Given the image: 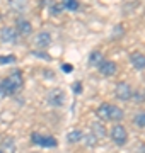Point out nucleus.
<instances>
[{
  "instance_id": "obj_1",
  "label": "nucleus",
  "mask_w": 145,
  "mask_h": 153,
  "mask_svg": "<svg viewBox=\"0 0 145 153\" xmlns=\"http://www.w3.org/2000/svg\"><path fill=\"white\" fill-rule=\"evenodd\" d=\"M109 138H111V141L116 146H125L128 143V129L121 123H116L111 128V131H109Z\"/></svg>"
},
{
  "instance_id": "obj_2",
  "label": "nucleus",
  "mask_w": 145,
  "mask_h": 153,
  "mask_svg": "<svg viewBox=\"0 0 145 153\" xmlns=\"http://www.w3.org/2000/svg\"><path fill=\"white\" fill-rule=\"evenodd\" d=\"M31 143L36 145V146L41 148H56L58 146V140L55 136H50V134H39V133H31Z\"/></svg>"
},
{
  "instance_id": "obj_3",
  "label": "nucleus",
  "mask_w": 145,
  "mask_h": 153,
  "mask_svg": "<svg viewBox=\"0 0 145 153\" xmlns=\"http://www.w3.org/2000/svg\"><path fill=\"white\" fill-rule=\"evenodd\" d=\"M132 94H133V88L130 87V83L126 82H118L116 87H114V97L121 102H128L132 100Z\"/></svg>"
},
{
  "instance_id": "obj_4",
  "label": "nucleus",
  "mask_w": 145,
  "mask_h": 153,
  "mask_svg": "<svg viewBox=\"0 0 145 153\" xmlns=\"http://www.w3.org/2000/svg\"><path fill=\"white\" fill-rule=\"evenodd\" d=\"M19 34H17L16 27H12V26H5V27L0 29V41L5 44H17L19 43Z\"/></svg>"
},
{
  "instance_id": "obj_5",
  "label": "nucleus",
  "mask_w": 145,
  "mask_h": 153,
  "mask_svg": "<svg viewBox=\"0 0 145 153\" xmlns=\"http://www.w3.org/2000/svg\"><path fill=\"white\" fill-rule=\"evenodd\" d=\"M46 102L51 105V107H61L63 102H65V94L61 88H53L48 92V97H46Z\"/></svg>"
},
{
  "instance_id": "obj_6",
  "label": "nucleus",
  "mask_w": 145,
  "mask_h": 153,
  "mask_svg": "<svg viewBox=\"0 0 145 153\" xmlns=\"http://www.w3.org/2000/svg\"><path fill=\"white\" fill-rule=\"evenodd\" d=\"M16 31L19 36H22V38H28L33 34V24L31 21H28L26 17H17L16 21Z\"/></svg>"
},
{
  "instance_id": "obj_7",
  "label": "nucleus",
  "mask_w": 145,
  "mask_h": 153,
  "mask_svg": "<svg viewBox=\"0 0 145 153\" xmlns=\"http://www.w3.org/2000/svg\"><path fill=\"white\" fill-rule=\"evenodd\" d=\"M97 71H99L102 76L109 78V76H114V75H116L118 65H116V63H114L113 60H102V63L97 66Z\"/></svg>"
},
{
  "instance_id": "obj_8",
  "label": "nucleus",
  "mask_w": 145,
  "mask_h": 153,
  "mask_svg": "<svg viewBox=\"0 0 145 153\" xmlns=\"http://www.w3.org/2000/svg\"><path fill=\"white\" fill-rule=\"evenodd\" d=\"M130 63H132V66H133L135 70L144 71L145 70V55L140 53V51H133L130 55Z\"/></svg>"
},
{
  "instance_id": "obj_9",
  "label": "nucleus",
  "mask_w": 145,
  "mask_h": 153,
  "mask_svg": "<svg viewBox=\"0 0 145 153\" xmlns=\"http://www.w3.org/2000/svg\"><path fill=\"white\" fill-rule=\"evenodd\" d=\"M34 44H36L39 49H45V48H48V46H51V34L48 33V31H41L39 34H36Z\"/></svg>"
},
{
  "instance_id": "obj_10",
  "label": "nucleus",
  "mask_w": 145,
  "mask_h": 153,
  "mask_svg": "<svg viewBox=\"0 0 145 153\" xmlns=\"http://www.w3.org/2000/svg\"><path fill=\"white\" fill-rule=\"evenodd\" d=\"M111 111H113V104L109 102H102V104L96 109V114L101 121H111Z\"/></svg>"
},
{
  "instance_id": "obj_11",
  "label": "nucleus",
  "mask_w": 145,
  "mask_h": 153,
  "mask_svg": "<svg viewBox=\"0 0 145 153\" xmlns=\"http://www.w3.org/2000/svg\"><path fill=\"white\" fill-rule=\"evenodd\" d=\"M7 78L10 80V83L14 85V88H16L17 92L22 88V85H24V76H22V71H21V70H12V73L7 76Z\"/></svg>"
},
{
  "instance_id": "obj_12",
  "label": "nucleus",
  "mask_w": 145,
  "mask_h": 153,
  "mask_svg": "<svg viewBox=\"0 0 145 153\" xmlns=\"http://www.w3.org/2000/svg\"><path fill=\"white\" fill-rule=\"evenodd\" d=\"M82 140H84V133L80 131V129H72L67 134V143H70V145H77Z\"/></svg>"
},
{
  "instance_id": "obj_13",
  "label": "nucleus",
  "mask_w": 145,
  "mask_h": 153,
  "mask_svg": "<svg viewBox=\"0 0 145 153\" xmlns=\"http://www.w3.org/2000/svg\"><path fill=\"white\" fill-rule=\"evenodd\" d=\"M102 60H104V58H102V53H101L99 49H94V51H90L89 60H87V61H89L90 66H96V68H97V66L102 63Z\"/></svg>"
},
{
  "instance_id": "obj_14",
  "label": "nucleus",
  "mask_w": 145,
  "mask_h": 153,
  "mask_svg": "<svg viewBox=\"0 0 145 153\" xmlns=\"http://www.w3.org/2000/svg\"><path fill=\"white\" fill-rule=\"evenodd\" d=\"M60 5L63 10H68V12H77L80 9V4H78V0H61Z\"/></svg>"
},
{
  "instance_id": "obj_15",
  "label": "nucleus",
  "mask_w": 145,
  "mask_h": 153,
  "mask_svg": "<svg viewBox=\"0 0 145 153\" xmlns=\"http://www.w3.org/2000/svg\"><path fill=\"white\" fill-rule=\"evenodd\" d=\"M92 134L96 138H104L106 136V128L101 124L99 121H96L94 124H92Z\"/></svg>"
},
{
  "instance_id": "obj_16",
  "label": "nucleus",
  "mask_w": 145,
  "mask_h": 153,
  "mask_svg": "<svg viewBox=\"0 0 145 153\" xmlns=\"http://www.w3.org/2000/svg\"><path fill=\"white\" fill-rule=\"evenodd\" d=\"M132 123H133L137 128H142V129H145V111H142V112H137V114L133 116Z\"/></svg>"
},
{
  "instance_id": "obj_17",
  "label": "nucleus",
  "mask_w": 145,
  "mask_h": 153,
  "mask_svg": "<svg viewBox=\"0 0 145 153\" xmlns=\"http://www.w3.org/2000/svg\"><path fill=\"white\" fill-rule=\"evenodd\" d=\"M2 150H5L7 153H16V141L12 140V138H5V141L2 145Z\"/></svg>"
},
{
  "instance_id": "obj_18",
  "label": "nucleus",
  "mask_w": 145,
  "mask_h": 153,
  "mask_svg": "<svg viewBox=\"0 0 145 153\" xmlns=\"http://www.w3.org/2000/svg\"><path fill=\"white\" fill-rule=\"evenodd\" d=\"M82 141H85V146L87 148H94L96 143H97V138L92 134V133H89V134H84V140Z\"/></svg>"
},
{
  "instance_id": "obj_19",
  "label": "nucleus",
  "mask_w": 145,
  "mask_h": 153,
  "mask_svg": "<svg viewBox=\"0 0 145 153\" xmlns=\"http://www.w3.org/2000/svg\"><path fill=\"white\" fill-rule=\"evenodd\" d=\"M61 12H63V9H61L60 4H51V5H50V14H51V16L56 17V16H60Z\"/></svg>"
},
{
  "instance_id": "obj_20",
  "label": "nucleus",
  "mask_w": 145,
  "mask_h": 153,
  "mask_svg": "<svg viewBox=\"0 0 145 153\" xmlns=\"http://www.w3.org/2000/svg\"><path fill=\"white\" fill-rule=\"evenodd\" d=\"M82 90H84V85H82V82H73V83H72V92H73V95H80V94H82Z\"/></svg>"
},
{
  "instance_id": "obj_21",
  "label": "nucleus",
  "mask_w": 145,
  "mask_h": 153,
  "mask_svg": "<svg viewBox=\"0 0 145 153\" xmlns=\"http://www.w3.org/2000/svg\"><path fill=\"white\" fill-rule=\"evenodd\" d=\"M16 56L9 55V56H0V65H7V63H16Z\"/></svg>"
},
{
  "instance_id": "obj_22",
  "label": "nucleus",
  "mask_w": 145,
  "mask_h": 153,
  "mask_svg": "<svg viewBox=\"0 0 145 153\" xmlns=\"http://www.w3.org/2000/svg\"><path fill=\"white\" fill-rule=\"evenodd\" d=\"M33 55L36 56V58H41V60H45V61H50V60H51V56H50V55H45V51H38V49H34Z\"/></svg>"
},
{
  "instance_id": "obj_23",
  "label": "nucleus",
  "mask_w": 145,
  "mask_h": 153,
  "mask_svg": "<svg viewBox=\"0 0 145 153\" xmlns=\"http://www.w3.org/2000/svg\"><path fill=\"white\" fill-rule=\"evenodd\" d=\"M123 33H125L123 26H121V24H118L116 27H114V33H113V39H118L120 36H123Z\"/></svg>"
},
{
  "instance_id": "obj_24",
  "label": "nucleus",
  "mask_w": 145,
  "mask_h": 153,
  "mask_svg": "<svg viewBox=\"0 0 145 153\" xmlns=\"http://www.w3.org/2000/svg\"><path fill=\"white\" fill-rule=\"evenodd\" d=\"M132 100H137V102H142V100H144V94H140V92H137V90H135V92L132 94Z\"/></svg>"
},
{
  "instance_id": "obj_25",
  "label": "nucleus",
  "mask_w": 145,
  "mask_h": 153,
  "mask_svg": "<svg viewBox=\"0 0 145 153\" xmlns=\"http://www.w3.org/2000/svg\"><path fill=\"white\" fill-rule=\"evenodd\" d=\"M61 70L65 71V73H72V71H73V66L70 65V63H63V65H61Z\"/></svg>"
},
{
  "instance_id": "obj_26",
  "label": "nucleus",
  "mask_w": 145,
  "mask_h": 153,
  "mask_svg": "<svg viewBox=\"0 0 145 153\" xmlns=\"http://www.w3.org/2000/svg\"><path fill=\"white\" fill-rule=\"evenodd\" d=\"M5 99V92H4V88H2V85H0V102Z\"/></svg>"
},
{
  "instance_id": "obj_27",
  "label": "nucleus",
  "mask_w": 145,
  "mask_h": 153,
  "mask_svg": "<svg viewBox=\"0 0 145 153\" xmlns=\"http://www.w3.org/2000/svg\"><path fill=\"white\" fill-rule=\"evenodd\" d=\"M0 153H4V150H2V148H0Z\"/></svg>"
},
{
  "instance_id": "obj_28",
  "label": "nucleus",
  "mask_w": 145,
  "mask_h": 153,
  "mask_svg": "<svg viewBox=\"0 0 145 153\" xmlns=\"http://www.w3.org/2000/svg\"><path fill=\"white\" fill-rule=\"evenodd\" d=\"M144 100H145V92H144Z\"/></svg>"
}]
</instances>
